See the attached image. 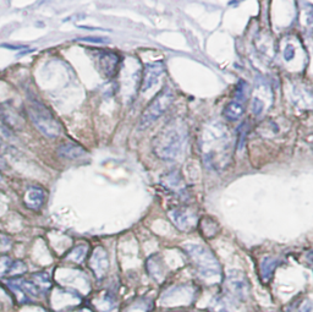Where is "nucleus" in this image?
Masks as SVG:
<instances>
[{
	"label": "nucleus",
	"mask_w": 313,
	"mask_h": 312,
	"mask_svg": "<svg viewBox=\"0 0 313 312\" xmlns=\"http://www.w3.org/2000/svg\"><path fill=\"white\" fill-rule=\"evenodd\" d=\"M199 228H201V232L206 238H213L219 232V224L215 219L210 218V217H203L202 221L199 222Z\"/></svg>",
	"instance_id": "obj_15"
},
{
	"label": "nucleus",
	"mask_w": 313,
	"mask_h": 312,
	"mask_svg": "<svg viewBox=\"0 0 313 312\" xmlns=\"http://www.w3.org/2000/svg\"><path fill=\"white\" fill-rule=\"evenodd\" d=\"M293 57H295V48L289 44V46H286V48H285L284 51V58L286 61H290Z\"/></svg>",
	"instance_id": "obj_24"
},
{
	"label": "nucleus",
	"mask_w": 313,
	"mask_h": 312,
	"mask_svg": "<svg viewBox=\"0 0 313 312\" xmlns=\"http://www.w3.org/2000/svg\"><path fill=\"white\" fill-rule=\"evenodd\" d=\"M146 268L147 271H148L149 275H151L154 280H157V282H160V280L164 278L165 266L162 257H160V255H157V253L152 255L151 257L147 260Z\"/></svg>",
	"instance_id": "obj_12"
},
{
	"label": "nucleus",
	"mask_w": 313,
	"mask_h": 312,
	"mask_svg": "<svg viewBox=\"0 0 313 312\" xmlns=\"http://www.w3.org/2000/svg\"><path fill=\"white\" fill-rule=\"evenodd\" d=\"M248 93H250V88H248V83L245 82V81H240L237 83V87H236V99L235 101L242 103L246 102L247 99Z\"/></svg>",
	"instance_id": "obj_19"
},
{
	"label": "nucleus",
	"mask_w": 313,
	"mask_h": 312,
	"mask_svg": "<svg viewBox=\"0 0 313 312\" xmlns=\"http://www.w3.org/2000/svg\"><path fill=\"white\" fill-rule=\"evenodd\" d=\"M27 114L36 127L49 138H55L62 135L63 127L55 119L52 111L37 101H32L27 105Z\"/></svg>",
	"instance_id": "obj_2"
},
{
	"label": "nucleus",
	"mask_w": 313,
	"mask_h": 312,
	"mask_svg": "<svg viewBox=\"0 0 313 312\" xmlns=\"http://www.w3.org/2000/svg\"><path fill=\"white\" fill-rule=\"evenodd\" d=\"M185 142V130L176 121L169 122L153 138V151L163 161H173L181 152Z\"/></svg>",
	"instance_id": "obj_1"
},
{
	"label": "nucleus",
	"mask_w": 313,
	"mask_h": 312,
	"mask_svg": "<svg viewBox=\"0 0 313 312\" xmlns=\"http://www.w3.org/2000/svg\"><path fill=\"white\" fill-rule=\"evenodd\" d=\"M4 167H5V162L2 157H0V168H4Z\"/></svg>",
	"instance_id": "obj_26"
},
{
	"label": "nucleus",
	"mask_w": 313,
	"mask_h": 312,
	"mask_svg": "<svg viewBox=\"0 0 313 312\" xmlns=\"http://www.w3.org/2000/svg\"><path fill=\"white\" fill-rule=\"evenodd\" d=\"M86 252H87V246L86 245H79L75 249L66 256V258L70 261L75 262V263H81L85 260Z\"/></svg>",
	"instance_id": "obj_17"
},
{
	"label": "nucleus",
	"mask_w": 313,
	"mask_h": 312,
	"mask_svg": "<svg viewBox=\"0 0 313 312\" xmlns=\"http://www.w3.org/2000/svg\"><path fill=\"white\" fill-rule=\"evenodd\" d=\"M4 48H8V49H11V51H18V49H24V48H26V47H24V46H10V44H4Z\"/></svg>",
	"instance_id": "obj_25"
},
{
	"label": "nucleus",
	"mask_w": 313,
	"mask_h": 312,
	"mask_svg": "<svg viewBox=\"0 0 313 312\" xmlns=\"http://www.w3.org/2000/svg\"><path fill=\"white\" fill-rule=\"evenodd\" d=\"M276 267V261L273 257H264L261 263V275L263 280H269L274 269Z\"/></svg>",
	"instance_id": "obj_16"
},
{
	"label": "nucleus",
	"mask_w": 313,
	"mask_h": 312,
	"mask_svg": "<svg viewBox=\"0 0 313 312\" xmlns=\"http://www.w3.org/2000/svg\"><path fill=\"white\" fill-rule=\"evenodd\" d=\"M44 200H46V192L42 188H38V186H30L24 196V202L26 207L33 211L40 210L43 206Z\"/></svg>",
	"instance_id": "obj_9"
},
{
	"label": "nucleus",
	"mask_w": 313,
	"mask_h": 312,
	"mask_svg": "<svg viewBox=\"0 0 313 312\" xmlns=\"http://www.w3.org/2000/svg\"><path fill=\"white\" fill-rule=\"evenodd\" d=\"M0 146H2V140H0Z\"/></svg>",
	"instance_id": "obj_27"
},
{
	"label": "nucleus",
	"mask_w": 313,
	"mask_h": 312,
	"mask_svg": "<svg viewBox=\"0 0 313 312\" xmlns=\"http://www.w3.org/2000/svg\"><path fill=\"white\" fill-rule=\"evenodd\" d=\"M0 182H2V177H0Z\"/></svg>",
	"instance_id": "obj_28"
},
{
	"label": "nucleus",
	"mask_w": 313,
	"mask_h": 312,
	"mask_svg": "<svg viewBox=\"0 0 313 312\" xmlns=\"http://www.w3.org/2000/svg\"><path fill=\"white\" fill-rule=\"evenodd\" d=\"M169 217L174 225L181 232H190L197 225V214L190 207H178L169 212Z\"/></svg>",
	"instance_id": "obj_5"
},
{
	"label": "nucleus",
	"mask_w": 313,
	"mask_h": 312,
	"mask_svg": "<svg viewBox=\"0 0 313 312\" xmlns=\"http://www.w3.org/2000/svg\"><path fill=\"white\" fill-rule=\"evenodd\" d=\"M77 41L87 42V43H96V44L109 43V40H105V38H102V37H84V38H77Z\"/></svg>",
	"instance_id": "obj_23"
},
{
	"label": "nucleus",
	"mask_w": 313,
	"mask_h": 312,
	"mask_svg": "<svg viewBox=\"0 0 313 312\" xmlns=\"http://www.w3.org/2000/svg\"><path fill=\"white\" fill-rule=\"evenodd\" d=\"M243 113H245V107L242 103L237 101L229 102L223 110L224 118L228 119L229 121H237L242 118Z\"/></svg>",
	"instance_id": "obj_13"
},
{
	"label": "nucleus",
	"mask_w": 313,
	"mask_h": 312,
	"mask_svg": "<svg viewBox=\"0 0 313 312\" xmlns=\"http://www.w3.org/2000/svg\"><path fill=\"white\" fill-rule=\"evenodd\" d=\"M165 185H167L168 188L174 189V190H179L182 186V180L181 178H180L179 173L173 172L169 173L168 175H165Z\"/></svg>",
	"instance_id": "obj_18"
},
{
	"label": "nucleus",
	"mask_w": 313,
	"mask_h": 312,
	"mask_svg": "<svg viewBox=\"0 0 313 312\" xmlns=\"http://www.w3.org/2000/svg\"><path fill=\"white\" fill-rule=\"evenodd\" d=\"M13 264L9 256H0V275H5L9 273V269Z\"/></svg>",
	"instance_id": "obj_21"
},
{
	"label": "nucleus",
	"mask_w": 313,
	"mask_h": 312,
	"mask_svg": "<svg viewBox=\"0 0 313 312\" xmlns=\"http://www.w3.org/2000/svg\"><path fill=\"white\" fill-rule=\"evenodd\" d=\"M90 264L91 268L93 269L94 274L98 278H102L107 273L108 267H109V262H108V256L103 247H97L96 251L93 252L92 257H91Z\"/></svg>",
	"instance_id": "obj_10"
},
{
	"label": "nucleus",
	"mask_w": 313,
	"mask_h": 312,
	"mask_svg": "<svg viewBox=\"0 0 313 312\" xmlns=\"http://www.w3.org/2000/svg\"><path fill=\"white\" fill-rule=\"evenodd\" d=\"M0 116L3 118L4 124H7V126L16 127L21 125V118L19 116V114L16 111H14L9 105L2 104L0 105Z\"/></svg>",
	"instance_id": "obj_14"
},
{
	"label": "nucleus",
	"mask_w": 313,
	"mask_h": 312,
	"mask_svg": "<svg viewBox=\"0 0 313 312\" xmlns=\"http://www.w3.org/2000/svg\"><path fill=\"white\" fill-rule=\"evenodd\" d=\"M58 153H59L60 157L70 161L81 160V158L87 155V151H86L84 147H81L77 143H74V142L63 143L62 146L58 148Z\"/></svg>",
	"instance_id": "obj_11"
},
{
	"label": "nucleus",
	"mask_w": 313,
	"mask_h": 312,
	"mask_svg": "<svg viewBox=\"0 0 313 312\" xmlns=\"http://www.w3.org/2000/svg\"><path fill=\"white\" fill-rule=\"evenodd\" d=\"M27 271V267L26 264L24 263L22 261H15L13 262V264H11L10 269H9V273L8 274H11V275H20L22 274V273H25Z\"/></svg>",
	"instance_id": "obj_20"
},
{
	"label": "nucleus",
	"mask_w": 313,
	"mask_h": 312,
	"mask_svg": "<svg viewBox=\"0 0 313 312\" xmlns=\"http://www.w3.org/2000/svg\"><path fill=\"white\" fill-rule=\"evenodd\" d=\"M163 74H164V64L162 61L147 64L145 66V70H143L141 91L147 92L148 90H151L153 86H156L159 82Z\"/></svg>",
	"instance_id": "obj_7"
},
{
	"label": "nucleus",
	"mask_w": 313,
	"mask_h": 312,
	"mask_svg": "<svg viewBox=\"0 0 313 312\" xmlns=\"http://www.w3.org/2000/svg\"><path fill=\"white\" fill-rule=\"evenodd\" d=\"M171 102H173V93L168 90H163L153 101L149 103L148 107L142 113L138 127L143 130L151 126L153 122H156L158 119L164 115L165 111L170 107Z\"/></svg>",
	"instance_id": "obj_4"
},
{
	"label": "nucleus",
	"mask_w": 313,
	"mask_h": 312,
	"mask_svg": "<svg viewBox=\"0 0 313 312\" xmlns=\"http://www.w3.org/2000/svg\"><path fill=\"white\" fill-rule=\"evenodd\" d=\"M226 286L234 296L242 297L250 290V283L240 271H231L226 278Z\"/></svg>",
	"instance_id": "obj_8"
},
{
	"label": "nucleus",
	"mask_w": 313,
	"mask_h": 312,
	"mask_svg": "<svg viewBox=\"0 0 313 312\" xmlns=\"http://www.w3.org/2000/svg\"><path fill=\"white\" fill-rule=\"evenodd\" d=\"M119 61H120L119 55L113 52H99L97 55V66L104 77L114 76L118 72Z\"/></svg>",
	"instance_id": "obj_6"
},
{
	"label": "nucleus",
	"mask_w": 313,
	"mask_h": 312,
	"mask_svg": "<svg viewBox=\"0 0 313 312\" xmlns=\"http://www.w3.org/2000/svg\"><path fill=\"white\" fill-rule=\"evenodd\" d=\"M185 250L187 251V255L190 256L191 260L197 267L198 273L204 278L214 277L219 274L220 267L218 263L217 258L204 246L201 245H187L185 246Z\"/></svg>",
	"instance_id": "obj_3"
},
{
	"label": "nucleus",
	"mask_w": 313,
	"mask_h": 312,
	"mask_svg": "<svg viewBox=\"0 0 313 312\" xmlns=\"http://www.w3.org/2000/svg\"><path fill=\"white\" fill-rule=\"evenodd\" d=\"M264 109V103L261 98L258 97H254L253 101H252V111H253L254 115H259Z\"/></svg>",
	"instance_id": "obj_22"
}]
</instances>
